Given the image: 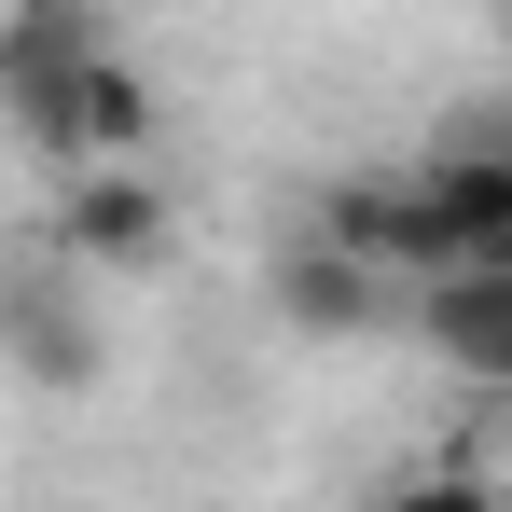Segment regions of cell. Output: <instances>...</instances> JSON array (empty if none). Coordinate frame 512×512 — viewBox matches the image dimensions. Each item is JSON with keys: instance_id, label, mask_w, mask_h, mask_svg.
I'll return each instance as SVG.
<instances>
[{"instance_id": "4", "label": "cell", "mask_w": 512, "mask_h": 512, "mask_svg": "<svg viewBox=\"0 0 512 512\" xmlns=\"http://www.w3.org/2000/svg\"><path fill=\"white\" fill-rule=\"evenodd\" d=\"M402 319H416V346L457 374V388H512V277H499V263L402 291Z\"/></svg>"}, {"instance_id": "8", "label": "cell", "mask_w": 512, "mask_h": 512, "mask_svg": "<svg viewBox=\"0 0 512 512\" xmlns=\"http://www.w3.org/2000/svg\"><path fill=\"white\" fill-rule=\"evenodd\" d=\"M0 346H14L28 388H97V333H84V305H56V291H0Z\"/></svg>"}, {"instance_id": "7", "label": "cell", "mask_w": 512, "mask_h": 512, "mask_svg": "<svg viewBox=\"0 0 512 512\" xmlns=\"http://www.w3.org/2000/svg\"><path fill=\"white\" fill-rule=\"evenodd\" d=\"M84 56H111V14H97V0H14V14H0V97L70 84Z\"/></svg>"}, {"instance_id": "3", "label": "cell", "mask_w": 512, "mask_h": 512, "mask_svg": "<svg viewBox=\"0 0 512 512\" xmlns=\"http://www.w3.org/2000/svg\"><path fill=\"white\" fill-rule=\"evenodd\" d=\"M167 222H180V194H167L153 167H84V180H56L42 250H56V277H70V263H153Z\"/></svg>"}, {"instance_id": "9", "label": "cell", "mask_w": 512, "mask_h": 512, "mask_svg": "<svg viewBox=\"0 0 512 512\" xmlns=\"http://www.w3.org/2000/svg\"><path fill=\"white\" fill-rule=\"evenodd\" d=\"M374 512H499V485H485L471 457H443V471H402V485H388Z\"/></svg>"}, {"instance_id": "6", "label": "cell", "mask_w": 512, "mask_h": 512, "mask_svg": "<svg viewBox=\"0 0 512 512\" xmlns=\"http://www.w3.org/2000/svg\"><path fill=\"white\" fill-rule=\"evenodd\" d=\"M277 319H291L305 346H360V333H388V319H402V291H388V277H360V263H333L319 236H291V250H277Z\"/></svg>"}, {"instance_id": "2", "label": "cell", "mask_w": 512, "mask_h": 512, "mask_svg": "<svg viewBox=\"0 0 512 512\" xmlns=\"http://www.w3.org/2000/svg\"><path fill=\"white\" fill-rule=\"evenodd\" d=\"M305 236H319L333 263H360V277H388V291H429V277H471V263L443 250V222H429V194H416V180H388V167L333 180Z\"/></svg>"}, {"instance_id": "5", "label": "cell", "mask_w": 512, "mask_h": 512, "mask_svg": "<svg viewBox=\"0 0 512 512\" xmlns=\"http://www.w3.org/2000/svg\"><path fill=\"white\" fill-rule=\"evenodd\" d=\"M416 194H429V222H443V250H457V263H499V277H512V153L485 139V125L443 139V153L416 167Z\"/></svg>"}, {"instance_id": "1", "label": "cell", "mask_w": 512, "mask_h": 512, "mask_svg": "<svg viewBox=\"0 0 512 512\" xmlns=\"http://www.w3.org/2000/svg\"><path fill=\"white\" fill-rule=\"evenodd\" d=\"M153 125H167V97H153V70H125V56H84L70 84L14 97V139H28L56 180H84V167H139V153H153Z\"/></svg>"}]
</instances>
